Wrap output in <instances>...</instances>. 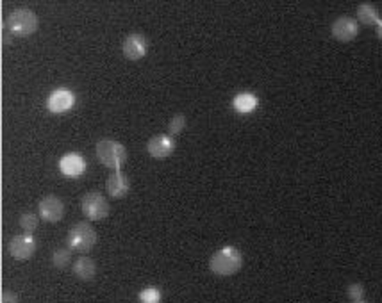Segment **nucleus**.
<instances>
[{"instance_id": "obj_14", "label": "nucleus", "mask_w": 382, "mask_h": 303, "mask_svg": "<svg viewBox=\"0 0 382 303\" xmlns=\"http://www.w3.org/2000/svg\"><path fill=\"white\" fill-rule=\"evenodd\" d=\"M73 273H75L77 278H81V280H91L97 273V264L91 257H79L73 263Z\"/></svg>"}, {"instance_id": "obj_13", "label": "nucleus", "mask_w": 382, "mask_h": 303, "mask_svg": "<svg viewBox=\"0 0 382 303\" xmlns=\"http://www.w3.org/2000/svg\"><path fill=\"white\" fill-rule=\"evenodd\" d=\"M84 168V159L79 154H67L63 159L59 160V169L68 177H79V175H82Z\"/></svg>"}, {"instance_id": "obj_21", "label": "nucleus", "mask_w": 382, "mask_h": 303, "mask_svg": "<svg viewBox=\"0 0 382 303\" xmlns=\"http://www.w3.org/2000/svg\"><path fill=\"white\" fill-rule=\"evenodd\" d=\"M186 127V116L184 114H176L170 120V125H168V130L170 134H179L180 130Z\"/></svg>"}, {"instance_id": "obj_12", "label": "nucleus", "mask_w": 382, "mask_h": 303, "mask_svg": "<svg viewBox=\"0 0 382 303\" xmlns=\"http://www.w3.org/2000/svg\"><path fill=\"white\" fill-rule=\"evenodd\" d=\"M106 189H108L109 196H112V198H123L129 193V189H131V182H129L127 175H123L118 169V171L111 173V177L108 178Z\"/></svg>"}, {"instance_id": "obj_3", "label": "nucleus", "mask_w": 382, "mask_h": 303, "mask_svg": "<svg viewBox=\"0 0 382 303\" xmlns=\"http://www.w3.org/2000/svg\"><path fill=\"white\" fill-rule=\"evenodd\" d=\"M67 245L72 252L86 254V252H90V250L97 245V232H95V228L91 227L90 223H75V225L68 230Z\"/></svg>"}, {"instance_id": "obj_20", "label": "nucleus", "mask_w": 382, "mask_h": 303, "mask_svg": "<svg viewBox=\"0 0 382 303\" xmlns=\"http://www.w3.org/2000/svg\"><path fill=\"white\" fill-rule=\"evenodd\" d=\"M346 294H348V298L352 300V303L363 302L364 298L363 284H350L348 287H346Z\"/></svg>"}, {"instance_id": "obj_8", "label": "nucleus", "mask_w": 382, "mask_h": 303, "mask_svg": "<svg viewBox=\"0 0 382 303\" xmlns=\"http://www.w3.org/2000/svg\"><path fill=\"white\" fill-rule=\"evenodd\" d=\"M121 50H123V56H126L129 61H138L147 53V40L141 32H131L123 40L121 45Z\"/></svg>"}, {"instance_id": "obj_5", "label": "nucleus", "mask_w": 382, "mask_h": 303, "mask_svg": "<svg viewBox=\"0 0 382 303\" xmlns=\"http://www.w3.org/2000/svg\"><path fill=\"white\" fill-rule=\"evenodd\" d=\"M81 209L88 219L100 221L108 218L109 204L99 191H90L81 198Z\"/></svg>"}, {"instance_id": "obj_4", "label": "nucleus", "mask_w": 382, "mask_h": 303, "mask_svg": "<svg viewBox=\"0 0 382 303\" xmlns=\"http://www.w3.org/2000/svg\"><path fill=\"white\" fill-rule=\"evenodd\" d=\"M97 157H99L104 166L118 171L121 165L126 162L127 150L121 143L115 141V139H100L97 143Z\"/></svg>"}, {"instance_id": "obj_24", "label": "nucleus", "mask_w": 382, "mask_h": 303, "mask_svg": "<svg viewBox=\"0 0 382 303\" xmlns=\"http://www.w3.org/2000/svg\"><path fill=\"white\" fill-rule=\"evenodd\" d=\"M357 303H364V302H357Z\"/></svg>"}, {"instance_id": "obj_2", "label": "nucleus", "mask_w": 382, "mask_h": 303, "mask_svg": "<svg viewBox=\"0 0 382 303\" xmlns=\"http://www.w3.org/2000/svg\"><path fill=\"white\" fill-rule=\"evenodd\" d=\"M5 27L10 29L11 34L19 36V38H27L34 34L38 29V16L34 11L27 8L14 9L10 16L5 18Z\"/></svg>"}, {"instance_id": "obj_15", "label": "nucleus", "mask_w": 382, "mask_h": 303, "mask_svg": "<svg viewBox=\"0 0 382 303\" xmlns=\"http://www.w3.org/2000/svg\"><path fill=\"white\" fill-rule=\"evenodd\" d=\"M357 20H359L363 25H379V22H381V16H379V11L377 8L373 4H368V2H363V4H359V8H357Z\"/></svg>"}, {"instance_id": "obj_23", "label": "nucleus", "mask_w": 382, "mask_h": 303, "mask_svg": "<svg viewBox=\"0 0 382 303\" xmlns=\"http://www.w3.org/2000/svg\"><path fill=\"white\" fill-rule=\"evenodd\" d=\"M377 36H379V40H382V18H381V22H379V25H377Z\"/></svg>"}, {"instance_id": "obj_9", "label": "nucleus", "mask_w": 382, "mask_h": 303, "mask_svg": "<svg viewBox=\"0 0 382 303\" xmlns=\"http://www.w3.org/2000/svg\"><path fill=\"white\" fill-rule=\"evenodd\" d=\"M176 150V141L171 136H154L147 143V152L154 159H167Z\"/></svg>"}, {"instance_id": "obj_18", "label": "nucleus", "mask_w": 382, "mask_h": 303, "mask_svg": "<svg viewBox=\"0 0 382 303\" xmlns=\"http://www.w3.org/2000/svg\"><path fill=\"white\" fill-rule=\"evenodd\" d=\"M38 216L36 214L32 213H25L20 216V227L25 230V234H31V232H34L38 228Z\"/></svg>"}, {"instance_id": "obj_11", "label": "nucleus", "mask_w": 382, "mask_h": 303, "mask_svg": "<svg viewBox=\"0 0 382 303\" xmlns=\"http://www.w3.org/2000/svg\"><path fill=\"white\" fill-rule=\"evenodd\" d=\"M75 97L68 88H58L50 93L49 100H47V107L50 112H64L68 109H72Z\"/></svg>"}, {"instance_id": "obj_1", "label": "nucleus", "mask_w": 382, "mask_h": 303, "mask_svg": "<svg viewBox=\"0 0 382 303\" xmlns=\"http://www.w3.org/2000/svg\"><path fill=\"white\" fill-rule=\"evenodd\" d=\"M243 255L238 248L234 246H224L216 250L209 258V269L218 276H230L241 269Z\"/></svg>"}, {"instance_id": "obj_17", "label": "nucleus", "mask_w": 382, "mask_h": 303, "mask_svg": "<svg viewBox=\"0 0 382 303\" xmlns=\"http://www.w3.org/2000/svg\"><path fill=\"white\" fill-rule=\"evenodd\" d=\"M72 260V250L68 248H58L52 255V263H54L56 267H67Z\"/></svg>"}, {"instance_id": "obj_22", "label": "nucleus", "mask_w": 382, "mask_h": 303, "mask_svg": "<svg viewBox=\"0 0 382 303\" xmlns=\"http://www.w3.org/2000/svg\"><path fill=\"white\" fill-rule=\"evenodd\" d=\"M2 303H19V296L13 291H4L2 293Z\"/></svg>"}, {"instance_id": "obj_16", "label": "nucleus", "mask_w": 382, "mask_h": 303, "mask_svg": "<svg viewBox=\"0 0 382 303\" xmlns=\"http://www.w3.org/2000/svg\"><path fill=\"white\" fill-rule=\"evenodd\" d=\"M257 104H259V100H257L256 95L239 93V95H236V98H234L232 106L238 112H241V114H247V112H252L254 109H257Z\"/></svg>"}, {"instance_id": "obj_10", "label": "nucleus", "mask_w": 382, "mask_h": 303, "mask_svg": "<svg viewBox=\"0 0 382 303\" xmlns=\"http://www.w3.org/2000/svg\"><path fill=\"white\" fill-rule=\"evenodd\" d=\"M331 32L337 41H352L359 32V25L352 16H339L334 20Z\"/></svg>"}, {"instance_id": "obj_7", "label": "nucleus", "mask_w": 382, "mask_h": 303, "mask_svg": "<svg viewBox=\"0 0 382 303\" xmlns=\"http://www.w3.org/2000/svg\"><path fill=\"white\" fill-rule=\"evenodd\" d=\"M36 252V239L31 234H20L10 241V254L19 260H27Z\"/></svg>"}, {"instance_id": "obj_19", "label": "nucleus", "mask_w": 382, "mask_h": 303, "mask_svg": "<svg viewBox=\"0 0 382 303\" xmlns=\"http://www.w3.org/2000/svg\"><path fill=\"white\" fill-rule=\"evenodd\" d=\"M140 302L141 303H159L161 302V291L158 287H147L140 293Z\"/></svg>"}, {"instance_id": "obj_6", "label": "nucleus", "mask_w": 382, "mask_h": 303, "mask_svg": "<svg viewBox=\"0 0 382 303\" xmlns=\"http://www.w3.org/2000/svg\"><path fill=\"white\" fill-rule=\"evenodd\" d=\"M38 207H40V216L43 221L58 223L63 219L64 204L59 196L47 195L45 198H41V202Z\"/></svg>"}]
</instances>
